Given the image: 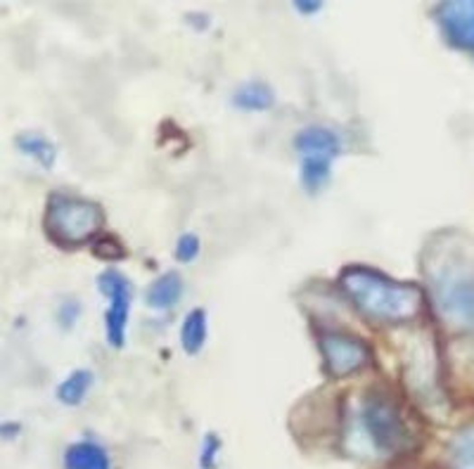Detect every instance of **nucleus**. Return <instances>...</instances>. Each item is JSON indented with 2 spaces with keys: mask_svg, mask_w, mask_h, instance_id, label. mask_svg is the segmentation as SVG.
Returning a JSON list of instances; mask_svg holds the SVG:
<instances>
[{
  "mask_svg": "<svg viewBox=\"0 0 474 469\" xmlns=\"http://www.w3.org/2000/svg\"><path fill=\"white\" fill-rule=\"evenodd\" d=\"M412 432L403 410L389 394L373 389L351 403L344 446L358 457H392L411 448Z\"/></svg>",
  "mask_w": 474,
  "mask_h": 469,
  "instance_id": "obj_1",
  "label": "nucleus"
},
{
  "mask_svg": "<svg viewBox=\"0 0 474 469\" xmlns=\"http://www.w3.org/2000/svg\"><path fill=\"white\" fill-rule=\"evenodd\" d=\"M344 295L370 320L399 325L418 318L424 306L422 289L408 282H396L377 270L354 266L339 277Z\"/></svg>",
  "mask_w": 474,
  "mask_h": 469,
  "instance_id": "obj_2",
  "label": "nucleus"
},
{
  "mask_svg": "<svg viewBox=\"0 0 474 469\" xmlns=\"http://www.w3.org/2000/svg\"><path fill=\"white\" fill-rule=\"evenodd\" d=\"M434 308L450 325H474V263L450 242H434L424 257Z\"/></svg>",
  "mask_w": 474,
  "mask_h": 469,
  "instance_id": "obj_3",
  "label": "nucleus"
},
{
  "mask_svg": "<svg viewBox=\"0 0 474 469\" xmlns=\"http://www.w3.org/2000/svg\"><path fill=\"white\" fill-rule=\"evenodd\" d=\"M105 226V211L100 204L81 200L74 194L55 192L45 207V235L64 249H76L90 242Z\"/></svg>",
  "mask_w": 474,
  "mask_h": 469,
  "instance_id": "obj_4",
  "label": "nucleus"
},
{
  "mask_svg": "<svg viewBox=\"0 0 474 469\" xmlns=\"http://www.w3.org/2000/svg\"><path fill=\"white\" fill-rule=\"evenodd\" d=\"M294 150L301 156V183L306 192H320L330 183L332 162L342 152L339 136L325 126H308L297 133Z\"/></svg>",
  "mask_w": 474,
  "mask_h": 469,
  "instance_id": "obj_5",
  "label": "nucleus"
},
{
  "mask_svg": "<svg viewBox=\"0 0 474 469\" xmlns=\"http://www.w3.org/2000/svg\"><path fill=\"white\" fill-rule=\"evenodd\" d=\"M403 377H406V387L411 389L415 399L422 400L427 408L437 406L441 391H439L437 384V358H434V346H431L430 339L415 337L408 344Z\"/></svg>",
  "mask_w": 474,
  "mask_h": 469,
  "instance_id": "obj_6",
  "label": "nucleus"
},
{
  "mask_svg": "<svg viewBox=\"0 0 474 469\" xmlns=\"http://www.w3.org/2000/svg\"><path fill=\"white\" fill-rule=\"evenodd\" d=\"M318 346L332 377H349L370 363L368 344L346 332H323Z\"/></svg>",
  "mask_w": 474,
  "mask_h": 469,
  "instance_id": "obj_7",
  "label": "nucleus"
},
{
  "mask_svg": "<svg viewBox=\"0 0 474 469\" xmlns=\"http://www.w3.org/2000/svg\"><path fill=\"white\" fill-rule=\"evenodd\" d=\"M98 287L109 299V308L105 313L107 339L114 349H121L126 344V327H128V313H131L133 301L131 282L117 270H107L98 277Z\"/></svg>",
  "mask_w": 474,
  "mask_h": 469,
  "instance_id": "obj_8",
  "label": "nucleus"
},
{
  "mask_svg": "<svg viewBox=\"0 0 474 469\" xmlns=\"http://www.w3.org/2000/svg\"><path fill=\"white\" fill-rule=\"evenodd\" d=\"M437 19L450 43L474 52V0H449L437 7Z\"/></svg>",
  "mask_w": 474,
  "mask_h": 469,
  "instance_id": "obj_9",
  "label": "nucleus"
},
{
  "mask_svg": "<svg viewBox=\"0 0 474 469\" xmlns=\"http://www.w3.org/2000/svg\"><path fill=\"white\" fill-rule=\"evenodd\" d=\"M183 295V282L181 277L175 276V273H166V276L156 277L152 282L147 292H145V301H147V306L155 308V311H169L178 304Z\"/></svg>",
  "mask_w": 474,
  "mask_h": 469,
  "instance_id": "obj_10",
  "label": "nucleus"
},
{
  "mask_svg": "<svg viewBox=\"0 0 474 469\" xmlns=\"http://www.w3.org/2000/svg\"><path fill=\"white\" fill-rule=\"evenodd\" d=\"M64 469H109V457L93 441H81L64 453Z\"/></svg>",
  "mask_w": 474,
  "mask_h": 469,
  "instance_id": "obj_11",
  "label": "nucleus"
},
{
  "mask_svg": "<svg viewBox=\"0 0 474 469\" xmlns=\"http://www.w3.org/2000/svg\"><path fill=\"white\" fill-rule=\"evenodd\" d=\"M206 332H209V327H206V313L202 308H194V311L187 313L181 327V344L190 356L200 353L206 342Z\"/></svg>",
  "mask_w": 474,
  "mask_h": 469,
  "instance_id": "obj_12",
  "label": "nucleus"
},
{
  "mask_svg": "<svg viewBox=\"0 0 474 469\" xmlns=\"http://www.w3.org/2000/svg\"><path fill=\"white\" fill-rule=\"evenodd\" d=\"M14 145H17L19 152H24L26 156L36 159L43 169H52L57 152H55V145H52L48 138L38 136V133H22V136H17Z\"/></svg>",
  "mask_w": 474,
  "mask_h": 469,
  "instance_id": "obj_13",
  "label": "nucleus"
},
{
  "mask_svg": "<svg viewBox=\"0 0 474 469\" xmlns=\"http://www.w3.org/2000/svg\"><path fill=\"white\" fill-rule=\"evenodd\" d=\"M273 100V90L266 83H244L232 98V102L244 112H266V109H270Z\"/></svg>",
  "mask_w": 474,
  "mask_h": 469,
  "instance_id": "obj_14",
  "label": "nucleus"
},
{
  "mask_svg": "<svg viewBox=\"0 0 474 469\" xmlns=\"http://www.w3.org/2000/svg\"><path fill=\"white\" fill-rule=\"evenodd\" d=\"M90 384H93V375L88 370H76L57 387V399L64 406H79L90 391Z\"/></svg>",
  "mask_w": 474,
  "mask_h": 469,
  "instance_id": "obj_15",
  "label": "nucleus"
},
{
  "mask_svg": "<svg viewBox=\"0 0 474 469\" xmlns=\"http://www.w3.org/2000/svg\"><path fill=\"white\" fill-rule=\"evenodd\" d=\"M450 464H453V469H474V429L458 434L453 438Z\"/></svg>",
  "mask_w": 474,
  "mask_h": 469,
  "instance_id": "obj_16",
  "label": "nucleus"
},
{
  "mask_svg": "<svg viewBox=\"0 0 474 469\" xmlns=\"http://www.w3.org/2000/svg\"><path fill=\"white\" fill-rule=\"evenodd\" d=\"M197 254H200V238L197 235H181L178 238V242H175V257H178V261L183 263H190L197 258Z\"/></svg>",
  "mask_w": 474,
  "mask_h": 469,
  "instance_id": "obj_17",
  "label": "nucleus"
},
{
  "mask_svg": "<svg viewBox=\"0 0 474 469\" xmlns=\"http://www.w3.org/2000/svg\"><path fill=\"white\" fill-rule=\"evenodd\" d=\"M219 451H221V441L216 436H209L204 438V446H202V455H200V463L204 464L206 469H212L213 463H216V457H219Z\"/></svg>",
  "mask_w": 474,
  "mask_h": 469,
  "instance_id": "obj_18",
  "label": "nucleus"
},
{
  "mask_svg": "<svg viewBox=\"0 0 474 469\" xmlns=\"http://www.w3.org/2000/svg\"><path fill=\"white\" fill-rule=\"evenodd\" d=\"M76 318H79V304H76L74 299L62 301V306L57 308V320H60V325H62L64 330H69V327L76 323Z\"/></svg>",
  "mask_w": 474,
  "mask_h": 469,
  "instance_id": "obj_19",
  "label": "nucleus"
},
{
  "mask_svg": "<svg viewBox=\"0 0 474 469\" xmlns=\"http://www.w3.org/2000/svg\"><path fill=\"white\" fill-rule=\"evenodd\" d=\"M95 254H98V257H102V258H118V257H124V249L118 247L117 239L105 238V239H100V244H98V247H95Z\"/></svg>",
  "mask_w": 474,
  "mask_h": 469,
  "instance_id": "obj_20",
  "label": "nucleus"
},
{
  "mask_svg": "<svg viewBox=\"0 0 474 469\" xmlns=\"http://www.w3.org/2000/svg\"><path fill=\"white\" fill-rule=\"evenodd\" d=\"M294 7H297V10H301L304 14H313L316 10H320V3H301V0H297V3H294Z\"/></svg>",
  "mask_w": 474,
  "mask_h": 469,
  "instance_id": "obj_21",
  "label": "nucleus"
}]
</instances>
